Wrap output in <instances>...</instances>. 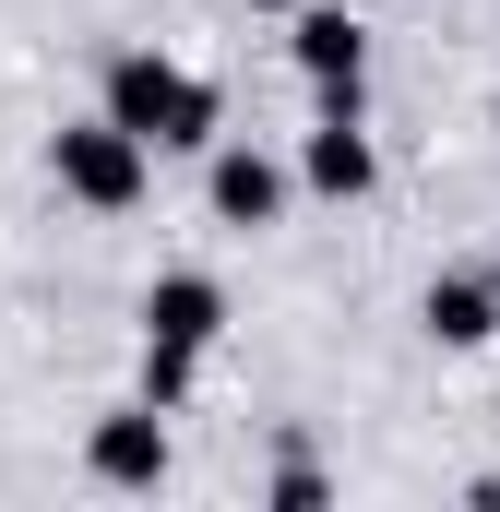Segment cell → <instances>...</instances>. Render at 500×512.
<instances>
[{
  "mask_svg": "<svg viewBox=\"0 0 500 512\" xmlns=\"http://www.w3.org/2000/svg\"><path fill=\"white\" fill-rule=\"evenodd\" d=\"M298 60H310L334 96H358V60H370V48H358V24H346V12H310V24H298Z\"/></svg>",
  "mask_w": 500,
  "mask_h": 512,
  "instance_id": "obj_3",
  "label": "cell"
},
{
  "mask_svg": "<svg viewBox=\"0 0 500 512\" xmlns=\"http://www.w3.org/2000/svg\"><path fill=\"white\" fill-rule=\"evenodd\" d=\"M108 96H120V131H131V143H203V131H215V96L179 84L167 60H120Z\"/></svg>",
  "mask_w": 500,
  "mask_h": 512,
  "instance_id": "obj_1",
  "label": "cell"
},
{
  "mask_svg": "<svg viewBox=\"0 0 500 512\" xmlns=\"http://www.w3.org/2000/svg\"><path fill=\"white\" fill-rule=\"evenodd\" d=\"M96 465H108V477H155V465H167V441H155V417H120V429L96 441Z\"/></svg>",
  "mask_w": 500,
  "mask_h": 512,
  "instance_id": "obj_7",
  "label": "cell"
},
{
  "mask_svg": "<svg viewBox=\"0 0 500 512\" xmlns=\"http://www.w3.org/2000/svg\"><path fill=\"white\" fill-rule=\"evenodd\" d=\"M310 179H322V191H370V143H358L346 120H322L310 131Z\"/></svg>",
  "mask_w": 500,
  "mask_h": 512,
  "instance_id": "obj_5",
  "label": "cell"
},
{
  "mask_svg": "<svg viewBox=\"0 0 500 512\" xmlns=\"http://www.w3.org/2000/svg\"><path fill=\"white\" fill-rule=\"evenodd\" d=\"M60 179H72L84 203H131V179H143V143H131L120 120H96V131H60Z\"/></svg>",
  "mask_w": 500,
  "mask_h": 512,
  "instance_id": "obj_2",
  "label": "cell"
},
{
  "mask_svg": "<svg viewBox=\"0 0 500 512\" xmlns=\"http://www.w3.org/2000/svg\"><path fill=\"white\" fill-rule=\"evenodd\" d=\"M429 322H441L453 346H477V334H489V286H441V298H429Z\"/></svg>",
  "mask_w": 500,
  "mask_h": 512,
  "instance_id": "obj_8",
  "label": "cell"
},
{
  "mask_svg": "<svg viewBox=\"0 0 500 512\" xmlns=\"http://www.w3.org/2000/svg\"><path fill=\"white\" fill-rule=\"evenodd\" d=\"M143 322H155V334H167V346H203V334H215V286H203V274H167V286H155V310H143Z\"/></svg>",
  "mask_w": 500,
  "mask_h": 512,
  "instance_id": "obj_4",
  "label": "cell"
},
{
  "mask_svg": "<svg viewBox=\"0 0 500 512\" xmlns=\"http://www.w3.org/2000/svg\"><path fill=\"white\" fill-rule=\"evenodd\" d=\"M215 215H239V227L274 215V167H262V155H227V167H215Z\"/></svg>",
  "mask_w": 500,
  "mask_h": 512,
  "instance_id": "obj_6",
  "label": "cell"
}]
</instances>
